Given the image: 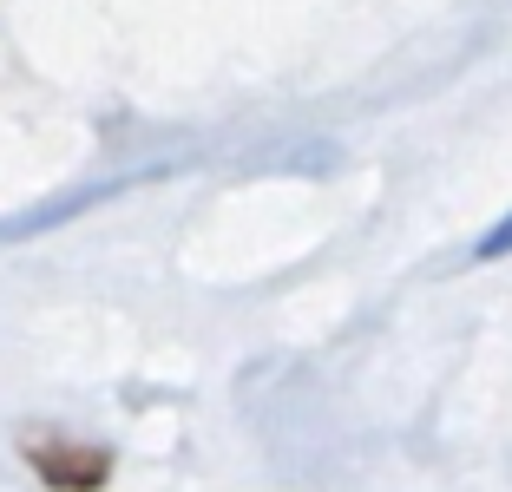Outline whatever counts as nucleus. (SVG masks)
Listing matches in <instances>:
<instances>
[{"mask_svg": "<svg viewBox=\"0 0 512 492\" xmlns=\"http://www.w3.org/2000/svg\"><path fill=\"white\" fill-rule=\"evenodd\" d=\"M499 256H512V217H499L493 230L480 237V250H473V263H499Z\"/></svg>", "mask_w": 512, "mask_h": 492, "instance_id": "nucleus-2", "label": "nucleus"}, {"mask_svg": "<svg viewBox=\"0 0 512 492\" xmlns=\"http://www.w3.org/2000/svg\"><path fill=\"white\" fill-rule=\"evenodd\" d=\"M20 460L46 492H99L112 479V453L92 440H73V433H27Z\"/></svg>", "mask_w": 512, "mask_h": 492, "instance_id": "nucleus-1", "label": "nucleus"}]
</instances>
